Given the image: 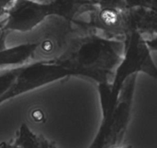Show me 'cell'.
Wrapping results in <instances>:
<instances>
[{
    "instance_id": "obj_4",
    "label": "cell",
    "mask_w": 157,
    "mask_h": 148,
    "mask_svg": "<svg viewBox=\"0 0 157 148\" xmlns=\"http://www.w3.org/2000/svg\"><path fill=\"white\" fill-rule=\"evenodd\" d=\"M37 142L38 137L25 125H22L16 139L10 143H0V148H37Z\"/></svg>"
},
{
    "instance_id": "obj_2",
    "label": "cell",
    "mask_w": 157,
    "mask_h": 148,
    "mask_svg": "<svg viewBox=\"0 0 157 148\" xmlns=\"http://www.w3.org/2000/svg\"><path fill=\"white\" fill-rule=\"evenodd\" d=\"M150 48L141 33L134 31L131 35L126 56L116 72L112 98H116L121 84L128 75L143 72L157 80V67L150 55Z\"/></svg>"
},
{
    "instance_id": "obj_6",
    "label": "cell",
    "mask_w": 157,
    "mask_h": 148,
    "mask_svg": "<svg viewBox=\"0 0 157 148\" xmlns=\"http://www.w3.org/2000/svg\"><path fill=\"white\" fill-rule=\"evenodd\" d=\"M19 71H20L19 68H10L9 70L0 72V97L13 84Z\"/></svg>"
},
{
    "instance_id": "obj_5",
    "label": "cell",
    "mask_w": 157,
    "mask_h": 148,
    "mask_svg": "<svg viewBox=\"0 0 157 148\" xmlns=\"http://www.w3.org/2000/svg\"><path fill=\"white\" fill-rule=\"evenodd\" d=\"M97 20L105 28L115 29L122 25L123 16L121 13L113 7H104L97 13Z\"/></svg>"
},
{
    "instance_id": "obj_3",
    "label": "cell",
    "mask_w": 157,
    "mask_h": 148,
    "mask_svg": "<svg viewBox=\"0 0 157 148\" xmlns=\"http://www.w3.org/2000/svg\"><path fill=\"white\" fill-rule=\"evenodd\" d=\"M38 47V44L19 45L0 51V68L25 61Z\"/></svg>"
},
{
    "instance_id": "obj_7",
    "label": "cell",
    "mask_w": 157,
    "mask_h": 148,
    "mask_svg": "<svg viewBox=\"0 0 157 148\" xmlns=\"http://www.w3.org/2000/svg\"><path fill=\"white\" fill-rule=\"evenodd\" d=\"M31 117L35 122H43L45 119V114L42 110L36 108L34 109L31 113Z\"/></svg>"
},
{
    "instance_id": "obj_1",
    "label": "cell",
    "mask_w": 157,
    "mask_h": 148,
    "mask_svg": "<svg viewBox=\"0 0 157 148\" xmlns=\"http://www.w3.org/2000/svg\"><path fill=\"white\" fill-rule=\"evenodd\" d=\"M72 75L87 76L100 81V74L96 71L72 68V66L58 63L37 62L20 68L13 84L0 97V104L21 94Z\"/></svg>"
},
{
    "instance_id": "obj_8",
    "label": "cell",
    "mask_w": 157,
    "mask_h": 148,
    "mask_svg": "<svg viewBox=\"0 0 157 148\" xmlns=\"http://www.w3.org/2000/svg\"><path fill=\"white\" fill-rule=\"evenodd\" d=\"M113 148H124V147H123V146H115V147H113Z\"/></svg>"
}]
</instances>
